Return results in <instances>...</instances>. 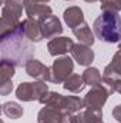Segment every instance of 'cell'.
I'll return each instance as SVG.
<instances>
[{
    "label": "cell",
    "instance_id": "obj_1",
    "mask_svg": "<svg viewBox=\"0 0 121 123\" xmlns=\"http://www.w3.org/2000/svg\"><path fill=\"white\" fill-rule=\"evenodd\" d=\"M0 50H1V60L13 63L16 67L26 66L33 59L34 47L24 34L23 22H20L19 26L10 33L1 36Z\"/></svg>",
    "mask_w": 121,
    "mask_h": 123
},
{
    "label": "cell",
    "instance_id": "obj_2",
    "mask_svg": "<svg viewBox=\"0 0 121 123\" xmlns=\"http://www.w3.org/2000/svg\"><path fill=\"white\" fill-rule=\"evenodd\" d=\"M94 34L104 43L121 42V17L114 12H103L94 22Z\"/></svg>",
    "mask_w": 121,
    "mask_h": 123
},
{
    "label": "cell",
    "instance_id": "obj_3",
    "mask_svg": "<svg viewBox=\"0 0 121 123\" xmlns=\"http://www.w3.org/2000/svg\"><path fill=\"white\" fill-rule=\"evenodd\" d=\"M38 102L46 106L59 109L61 112H64L67 116H71L84 107V99H80L77 96H63L57 92L44 93Z\"/></svg>",
    "mask_w": 121,
    "mask_h": 123
},
{
    "label": "cell",
    "instance_id": "obj_4",
    "mask_svg": "<svg viewBox=\"0 0 121 123\" xmlns=\"http://www.w3.org/2000/svg\"><path fill=\"white\" fill-rule=\"evenodd\" d=\"M24 4L20 0H6L1 9V36L10 33L20 23V16L23 13Z\"/></svg>",
    "mask_w": 121,
    "mask_h": 123
},
{
    "label": "cell",
    "instance_id": "obj_5",
    "mask_svg": "<svg viewBox=\"0 0 121 123\" xmlns=\"http://www.w3.org/2000/svg\"><path fill=\"white\" fill-rule=\"evenodd\" d=\"M49 92V87L46 85V82H23L19 85V87L16 89V96L19 100L23 102H33V100H40L41 96L44 93Z\"/></svg>",
    "mask_w": 121,
    "mask_h": 123
},
{
    "label": "cell",
    "instance_id": "obj_6",
    "mask_svg": "<svg viewBox=\"0 0 121 123\" xmlns=\"http://www.w3.org/2000/svg\"><path fill=\"white\" fill-rule=\"evenodd\" d=\"M73 70H74V63L68 56L59 57L50 67V82L57 85L64 83L68 79V76L73 74Z\"/></svg>",
    "mask_w": 121,
    "mask_h": 123
},
{
    "label": "cell",
    "instance_id": "obj_7",
    "mask_svg": "<svg viewBox=\"0 0 121 123\" xmlns=\"http://www.w3.org/2000/svg\"><path fill=\"white\" fill-rule=\"evenodd\" d=\"M110 94H111L110 89L103 83L93 86L91 90L84 97V107L90 110H101V107L105 105Z\"/></svg>",
    "mask_w": 121,
    "mask_h": 123
},
{
    "label": "cell",
    "instance_id": "obj_8",
    "mask_svg": "<svg viewBox=\"0 0 121 123\" xmlns=\"http://www.w3.org/2000/svg\"><path fill=\"white\" fill-rule=\"evenodd\" d=\"M38 22H40V27H41V33L44 39H54L63 33L61 22L53 14H49Z\"/></svg>",
    "mask_w": 121,
    "mask_h": 123
},
{
    "label": "cell",
    "instance_id": "obj_9",
    "mask_svg": "<svg viewBox=\"0 0 121 123\" xmlns=\"http://www.w3.org/2000/svg\"><path fill=\"white\" fill-rule=\"evenodd\" d=\"M24 69H26V73L33 79L40 80V82H50V67L43 64L40 60L31 59L24 66Z\"/></svg>",
    "mask_w": 121,
    "mask_h": 123
},
{
    "label": "cell",
    "instance_id": "obj_10",
    "mask_svg": "<svg viewBox=\"0 0 121 123\" xmlns=\"http://www.w3.org/2000/svg\"><path fill=\"white\" fill-rule=\"evenodd\" d=\"M67 117L68 116L64 112H61L56 107H51V106L43 107L37 115L38 123H66Z\"/></svg>",
    "mask_w": 121,
    "mask_h": 123
},
{
    "label": "cell",
    "instance_id": "obj_11",
    "mask_svg": "<svg viewBox=\"0 0 121 123\" xmlns=\"http://www.w3.org/2000/svg\"><path fill=\"white\" fill-rule=\"evenodd\" d=\"M73 46H74V43L68 37H54L49 42L47 49H49V53L56 57V56H61V55L71 52Z\"/></svg>",
    "mask_w": 121,
    "mask_h": 123
},
{
    "label": "cell",
    "instance_id": "obj_12",
    "mask_svg": "<svg viewBox=\"0 0 121 123\" xmlns=\"http://www.w3.org/2000/svg\"><path fill=\"white\" fill-rule=\"evenodd\" d=\"M23 4H24L26 14L30 19L41 20L43 17L51 14V7L46 6L44 3H37V1H33V0H24Z\"/></svg>",
    "mask_w": 121,
    "mask_h": 123
},
{
    "label": "cell",
    "instance_id": "obj_13",
    "mask_svg": "<svg viewBox=\"0 0 121 123\" xmlns=\"http://www.w3.org/2000/svg\"><path fill=\"white\" fill-rule=\"evenodd\" d=\"M70 53H71L73 59L80 66H88V64H91V62L94 60V52L91 50L90 46L83 44V43L74 44Z\"/></svg>",
    "mask_w": 121,
    "mask_h": 123
},
{
    "label": "cell",
    "instance_id": "obj_14",
    "mask_svg": "<svg viewBox=\"0 0 121 123\" xmlns=\"http://www.w3.org/2000/svg\"><path fill=\"white\" fill-rule=\"evenodd\" d=\"M23 27H24V34L30 42H41L43 33H41V27H40V22L37 19H24L23 20Z\"/></svg>",
    "mask_w": 121,
    "mask_h": 123
},
{
    "label": "cell",
    "instance_id": "obj_15",
    "mask_svg": "<svg viewBox=\"0 0 121 123\" xmlns=\"http://www.w3.org/2000/svg\"><path fill=\"white\" fill-rule=\"evenodd\" d=\"M70 123H104L101 110H90L86 109L77 115L70 116Z\"/></svg>",
    "mask_w": 121,
    "mask_h": 123
},
{
    "label": "cell",
    "instance_id": "obj_16",
    "mask_svg": "<svg viewBox=\"0 0 121 123\" xmlns=\"http://www.w3.org/2000/svg\"><path fill=\"white\" fill-rule=\"evenodd\" d=\"M64 22L67 23L68 27L71 29H76L77 26H80L81 23H84V14H83V10L77 6H71L68 9L64 10Z\"/></svg>",
    "mask_w": 121,
    "mask_h": 123
},
{
    "label": "cell",
    "instance_id": "obj_17",
    "mask_svg": "<svg viewBox=\"0 0 121 123\" xmlns=\"http://www.w3.org/2000/svg\"><path fill=\"white\" fill-rule=\"evenodd\" d=\"M104 77L110 79H121V44L117 50V53L113 56L111 63L104 69Z\"/></svg>",
    "mask_w": 121,
    "mask_h": 123
},
{
    "label": "cell",
    "instance_id": "obj_18",
    "mask_svg": "<svg viewBox=\"0 0 121 123\" xmlns=\"http://www.w3.org/2000/svg\"><path fill=\"white\" fill-rule=\"evenodd\" d=\"M73 34L78 39L80 43L87 44V46H93V43H94V40H95L94 33L91 31L90 26H88L86 22L81 23L80 26H77L76 29H73Z\"/></svg>",
    "mask_w": 121,
    "mask_h": 123
},
{
    "label": "cell",
    "instance_id": "obj_19",
    "mask_svg": "<svg viewBox=\"0 0 121 123\" xmlns=\"http://www.w3.org/2000/svg\"><path fill=\"white\" fill-rule=\"evenodd\" d=\"M63 87H64L66 90L71 92V93L81 92V90L86 87V82H84V79H83V74H81V76H80V74H71V76H68V79L64 82Z\"/></svg>",
    "mask_w": 121,
    "mask_h": 123
},
{
    "label": "cell",
    "instance_id": "obj_20",
    "mask_svg": "<svg viewBox=\"0 0 121 123\" xmlns=\"http://www.w3.org/2000/svg\"><path fill=\"white\" fill-rule=\"evenodd\" d=\"M1 112L9 119H20L23 116V107L16 102H6L1 106Z\"/></svg>",
    "mask_w": 121,
    "mask_h": 123
},
{
    "label": "cell",
    "instance_id": "obj_21",
    "mask_svg": "<svg viewBox=\"0 0 121 123\" xmlns=\"http://www.w3.org/2000/svg\"><path fill=\"white\" fill-rule=\"evenodd\" d=\"M83 79H84L86 85H88L91 87L103 83V76H101L100 70L95 69V67H87L83 73Z\"/></svg>",
    "mask_w": 121,
    "mask_h": 123
},
{
    "label": "cell",
    "instance_id": "obj_22",
    "mask_svg": "<svg viewBox=\"0 0 121 123\" xmlns=\"http://www.w3.org/2000/svg\"><path fill=\"white\" fill-rule=\"evenodd\" d=\"M14 73H16V66L13 63L0 60V77H1V82L11 80V77L14 76Z\"/></svg>",
    "mask_w": 121,
    "mask_h": 123
},
{
    "label": "cell",
    "instance_id": "obj_23",
    "mask_svg": "<svg viewBox=\"0 0 121 123\" xmlns=\"http://www.w3.org/2000/svg\"><path fill=\"white\" fill-rule=\"evenodd\" d=\"M101 10L103 12H121V0H105L101 3Z\"/></svg>",
    "mask_w": 121,
    "mask_h": 123
},
{
    "label": "cell",
    "instance_id": "obj_24",
    "mask_svg": "<svg viewBox=\"0 0 121 123\" xmlns=\"http://www.w3.org/2000/svg\"><path fill=\"white\" fill-rule=\"evenodd\" d=\"M11 90H13V83H11V80L1 82V85H0V93H1L3 96L11 93Z\"/></svg>",
    "mask_w": 121,
    "mask_h": 123
},
{
    "label": "cell",
    "instance_id": "obj_25",
    "mask_svg": "<svg viewBox=\"0 0 121 123\" xmlns=\"http://www.w3.org/2000/svg\"><path fill=\"white\" fill-rule=\"evenodd\" d=\"M113 116H114V119H116L117 122L121 123V105H118V106L114 107V110H113Z\"/></svg>",
    "mask_w": 121,
    "mask_h": 123
},
{
    "label": "cell",
    "instance_id": "obj_26",
    "mask_svg": "<svg viewBox=\"0 0 121 123\" xmlns=\"http://www.w3.org/2000/svg\"><path fill=\"white\" fill-rule=\"evenodd\" d=\"M113 90L121 94V79H114L113 80Z\"/></svg>",
    "mask_w": 121,
    "mask_h": 123
},
{
    "label": "cell",
    "instance_id": "obj_27",
    "mask_svg": "<svg viewBox=\"0 0 121 123\" xmlns=\"http://www.w3.org/2000/svg\"><path fill=\"white\" fill-rule=\"evenodd\" d=\"M33 1H37V3H47V1H50V0H33Z\"/></svg>",
    "mask_w": 121,
    "mask_h": 123
},
{
    "label": "cell",
    "instance_id": "obj_28",
    "mask_svg": "<svg viewBox=\"0 0 121 123\" xmlns=\"http://www.w3.org/2000/svg\"><path fill=\"white\" fill-rule=\"evenodd\" d=\"M84 1H87V3H94V1H98V0H84Z\"/></svg>",
    "mask_w": 121,
    "mask_h": 123
},
{
    "label": "cell",
    "instance_id": "obj_29",
    "mask_svg": "<svg viewBox=\"0 0 121 123\" xmlns=\"http://www.w3.org/2000/svg\"><path fill=\"white\" fill-rule=\"evenodd\" d=\"M98 1H101V3H103V1H105V0H98Z\"/></svg>",
    "mask_w": 121,
    "mask_h": 123
},
{
    "label": "cell",
    "instance_id": "obj_30",
    "mask_svg": "<svg viewBox=\"0 0 121 123\" xmlns=\"http://www.w3.org/2000/svg\"><path fill=\"white\" fill-rule=\"evenodd\" d=\"M1 1H6V0H1Z\"/></svg>",
    "mask_w": 121,
    "mask_h": 123
},
{
    "label": "cell",
    "instance_id": "obj_31",
    "mask_svg": "<svg viewBox=\"0 0 121 123\" xmlns=\"http://www.w3.org/2000/svg\"><path fill=\"white\" fill-rule=\"evenodd\" d=\"M67 1H68V0H67Z\"/></svg>",
    "mask_w": 121,
    "mask_h": 123
}]
</instances>
